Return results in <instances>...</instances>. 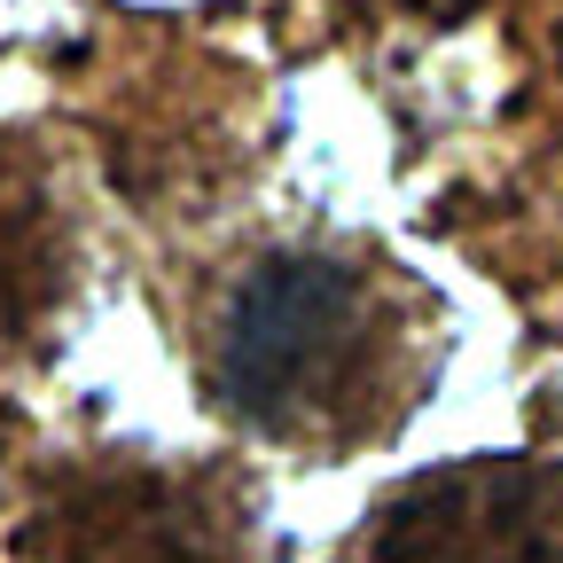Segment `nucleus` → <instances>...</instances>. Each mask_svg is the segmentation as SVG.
Returning <instances> with one entry per match:
<instances>
[{
  "mask_svg": "<svg viewBox=\"0 0 563 563\" xmlns=\"http://www.w3.org/2000/svg\"><path fill=\"white\" fill-rule=\"evenodd\" d=\"M415 321L361 251H258L203 321V376L243 431L344 454L415 399Z\"/></svg>",
  "mask_w": 563,
  "mask_h": 563,
  "instance_id": "1",
  "label": "nucleus"
},
{
  "mask_svg": "<svg viewBox=\"0 0 563 563\" xmlns=\"http://www.w3.org/2000/svg\"><path fill=\"white\" fill-rule=\"evenodd\" d=\"M384 555H555L563 548V477L532 462L446 470L391 501L376 532Z\"/></svg>",
  "mask_w": 563,
  "mask_h": 563,
  "instance_id": "2",
  "label": "nucleus"
}]
</instances>
